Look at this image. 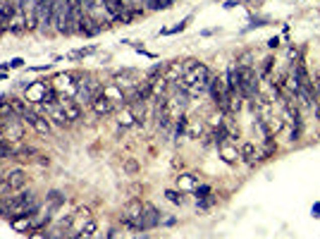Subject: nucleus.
<instances>
[{"instance_id":"obj_11","label":"nucleus","mask_w":320,"mask_h":239,"mask_svg":"<svg viewBox=\"0 0 320 239\" xmlns=\"http://www.w3.org/2000/svg\"><path fill=\"white\" fill-rule=\"evenodd\" d=\"M160 225V211L151 203H144V218H141V232H148Z\"/></svg>"},{"instance_id":"obj_31","label":"nucleus","mask_w":320,"mask_h":239,"mask_svg":"<svg viewBox=\"0 0 320 239\" xmlns=\"http://www.w3.org/2000/svg\"><path fill=\"white\" fill-rule=\"evenodd\" d=\"M27 237L29 239H48V234L43 230H31V232H27Z\"/></svg>"},{"instance_id":"obj_33","label":"nucleus","mask_w":320,"mask_h":239,"mask_svg":"<svg viewBox=\"0 0 320 239\" xmlns=\"http://www.w3.org/2000/svg\"><path fill=\"white\" fill-rule=\"evenodd\" d=\"M22 65H24V60H22V57H15V60L10 63V67H15V70H17V67H22Z\"/></svg>"},{"instance_id":"obj_22","label":"nucleus","mask_w":320,"mask_h":239,"mask_svg":"<svg viewBox=\"0 0 320 239\" xmlns=\"http://www.w3.org/2000/svg\"><path fill=\"white\" fill-rule=\"evenodd\" d=\"M117 125L119 127H132V125H137V117H134V112H132V108L129 105H124V110L119 112V117H117Z\"/></svg>"},{"instance_id":"obj_5","label":"nucleus","mask_w":320,"mask_h":239,"mask_svg":"<svg viewBox=\"0 0 320 239\" xmlns=\"http://www.w3.org/2000/svg\"><path fill=\"white\" fill-rule=\"evenodd\" d=\"M101 91H103V86L96 82L93 77H86V79L82 77L79 89H77V103H91Z\"/></svg>"},{"instance_id":"obj_29","label":"nucleus","mask_w":320,"mask_h":239,"mask_svg":"<svg viewBox=\"0 0 320 239\" xmlns=\"http://www.w3.org/2000/svg\"><path fill=\"white\" fill-rule=\"evenodd\" d=\"M194 194H196V199H206V196H211V187H208V184H201V187L194 189Z\"/></svg>"},{"instance_id":"obj_14","label":"nucleus","mask_w":320,"mask_h":239,"mask_svg":"<svg viewBox=\"0 0 320 239\" xmlns=\"http://www.w3.org/2000/svg\"><path fill=\"white\" fill-rule=\"evenodd\" d=\"M184 72H186V60L184 63H179V60H174V63H167L163 70V77L167 79V82H179L184 77Z\"/></svg>"},{"instance_id":"obj_21","label":"nucleus","mask_w":320,"mask_h":239,"mask_svg":"<svg viewBox=\"0 0 320 239\" xmlns=\"http://www.w3.org/2000/svg\"><path fill=\"white\" fill-rule=\"evenodd\" d=\"M177 187H179V192H194L196 187H199V175H194V172H184V175L177 177Z\"/></svg>"},{"instance_id":"obj_1","label":"nucleus","mask_w":320,"mask_h":239,"mask_svg":"<svg viewBox=\"0 0 320 239\" xmlns=\"http://www.w3.org/2000/svg\"><path fill=\"white\" fill-rule=\"evenodd\" d=\"M208 84H211V70H208L203 63L186 60V72H184V77L177 82V86L184 89L189 96H196V93L206 91Z\"/></svg>"},{"instance_id":"obj_28","label":"nucleus","mask_w":320,"mask_h":239,"mask_svg":"<svg viewBox=\"0 0 320 239\" xmlns=\"http://www.w3.org/2000/svg\"><path fill=\"white\" fill-rule=\"evenodd\" d=\"M91 53H96V46L82 48V50H74V53H70V57H72V60H79V57H86V55H91Z\"/></svg>"},{"instance_id":"obj_10","label":"nucleus","mask_w":320,"mask_h":239,"mask_svg":"<svg viewBox=\"0 0 320 239\" xmlns=\"http://www.w3.org/2000/svg\"><path fill=\"white\" fill-rule=\"evenodd\" d=\"M218 153H220V158H222L225 163H229V165H234L239 158H241L237 144H234L232 139H225V141H220V144H218Z\"/></svg>"},{"instance_id":"obj_26","label":"nucleus","mask_w":320,"mask_h":239,"mask_svg":"<svg viewBox=\"0 0 320 239\" xmlns=\"http://www.w3.org/2000/svg\"><path fill=\"white\" fill-rule=\"evenodd\" d=\"M8 103L12 105V110L17 112L19 117H22V115H24V112L29 110V108H27V101H19V98H12V101H8Z\"/></svg>"},{"instance_id":"obj_18","label":"nucleus","mask_w":320,"mask_h":239,"mask_svg":"<svg viewBox=\"0 0 320 239\" xmlns=\"http://www.w3.org/2000/svg\"><path fill=\"white\" fill-rule=\"evenodd\" d=\"M103 96H105V98H108L112 105H117V103H127V96H124V91L119 89L117 84H112V82L103 86Z\"/></svg>"},{"instance_id":"obj_12","label":"nucleus","mask_w":320,"mask_h":239,"mask_svg":"<svg viewBox=\"0 0 320 239\" xmlns=\"http://www.w3.org/2000/svg\"><path fill=\"white\" fill-rule=\"evenodd\" d=\"M17 15V3L15 0H0V29H10V22Z\"/></svg>"},{"instance_id":"obj_34","label":"nucleus","mask_w":320,"mask_h":239,"mask_svg":"<svg viewBox=\"0 0 320 239\" xmlns=\"http://www.w3.org/2000/svg\"><path fill=\"white\" fill-rule=\"evenodd\" d=\"M8 79V72H0V82H5Z\"/></svg>"},{"instance_id":"obj_6","label":"nucleus","mask_w":320,"mask_h":239,"mask_svg":"<svg viewBox=\"0 0 320 239\" xmlns=\"http://www.w3.org/2000/svg\"><path fill=\"white\" fill-rule=\"evenodd\" d=\"M208 91H211L213 101L218 105L220 110H227V98H229V91L227 86H225V79H220V77H211V84H208Z\"/></svg>"},{"instance_id":"obj_32","label":"nucleus","mask_w":320,"mask_h":239,"mask_svg":"<svg viewBox=\"0 0 320 239\" xmlns=\"http://www.w3.org/2000/svg\"><path fill=\"white\" fill-rule=\"evenodd\" d=\"M108 239H124V232L115 227V230H110V232H108Z\"/></svg>"},{"instance_id":"obj_27","label":"nucleus","mask_w":320,"mask_h":239,"mask_svg":"<svg viewBox=\"0 0 320 239\" xmlns=\"http://www.w3.org/2000/svg\"><path fill=\"white\" fill-rule=\"evenodd\" d=\"M165 196H167V201L177 203V206H182V203H184L182 192H174V189H167V192H165Z\"/></svg>"},{"instance_id":"obj_9","label":"nucleus","mask_w":320,"mask_h":239,"mask_svg":"<svg viewBox=\"0 0 320 239\" xmlns=\"http://www.w3.org/2000/svg\"><path fill=\"white\" fill-rule=\"evenodd\" d=\"M22 122H29L31 127L36 129L38 134H50V122H48V115H41L36 110H27L22 115Z\"/></svg>"},{"instance_id":"obj_35","label":"nucleus","mask_w":320,"mask_h":239,"mask_svg":"<svg viewBox=\"0 0 320 239\" xmlns=\"http://www.w3.org/2000/svg\"><path fill=\"white\" fill-rule=\"evenodd\" d=\"M137 239H151V237H148V234H139Z\"/></svg>"},{"instance_id":"obj_25","label":"nucleus","mask_w":320,"mask_h":239,"mask_svg":"<svg viewBox=\"0 0 320 239\" xmlns=\"http://www.w3.org/2000/svg\"><path fill=\"white\" fill-rule=\"evenodd\" d=\"M239 153H241V158H246L248 163H251V160H253V158H256V146H253V144H251V141H246V144H244V146L239 148Z\"/></svg>"},{"instance_id":"obj_2","label":"nucleus","mask_w":320,"mask_h":239,"mask_svg":"<svg viewBox=\"0 0 320 239\" xmlns=\"http://www.w3.org/2000/svg\"><path fill=\"white\" fill-rule=\"evenodd\" d=\"M141 218H144V203L139 199H132V201L124 203V208L119 213V222L124 230L132 232H141Z\"/></svg>"},{"instance_id":"obj_17","label":"nucleus","mask_w":320,"mask_h":239,"mask_svg":"<svg viewBox=\"0 0 320 239\" xmlns=\"http://www.w3.org/2000/svg\"><path fill=\"white\" fill-rule=\"evenodd\" d=\"M91 110L96 112L98 117H105V115H110V112L115 110V105H112V103H110L108 98L103 96V91H101V93H98V96H96V98L91 101Z\"/></svg>"},{"instance_id":"obj_3","label":"nucleus","mask_w":320,"mask_h":239,"mask_svg":"<svg viewBox=\"0 0 320 239\" xmlns=\"http://www.w3.org/2000/svg\"><path fill=\"white\" fill-rule=\"evenodd\" d=\"M237 74H239V91L241 96H246V98H256L258 96V74L256 70H251L248 65H241L237 67Z\"/></svg>"},{"instance_id":"obj_4","label":"nucleus","mask_w":320,"mask_h":239,"mask_svg":"<svg viewBox=\"0 0 320 239\" xmlns=\"http://www.w3.org/2000/svg\"><path fill=\"white\" fill-rule=\"evenodd\" d=\"M74 79H79L77 74L67 72V74H60V77H55L53 82V89L60 93V98H72L77 96V89H79V82H74Z\"/></svg>"},{"instance_id":"obj_24","label":"nucleus","mask_w":320,"mask_h":239,"mask_svg":"<svg viewBox=\"0 0 320 239\" xmlns=\"http://www.w3.org/2000/svg\"><path fill=\"white\" fill-rule=\"evenodd\" d=\"M24 29H27V19H24V15L19 12V15H15V19L10 22V31H12V34H22Z\"/></svg>"},{"instance_id":"obj_23","label":"nucleus","mask_w":320,"mask_h":239,"mask_svg":"<svg viewBox=\"0 0 320 239\" xmlns=\"http://www.w3.org/2000/svg\"><path fill=\"white\" fill-rule=\"evenodd\" d=\"M46 203H48V206H53V208H60V206L65 203V194H62V192H57V189H53V192H48Z\"/></svg>"},{"instance_id":"obj_8","label":"nucleus","mask_w":320,"mask_h":239,"mask_svg":"<svg viewBox=\"0 0 320 239\" xmlns=\"http://www.w3.org/2000/svg\"><path fill=\"white\" fill-rule=\"evenodd\" d=\"M53 8L55 0H36V19L43 31H50L53 27Z\"/></svg>"},{"instance_id":"obj_20","label":"nucleus","mask_w":320,"mask_h":239,"mask_svg":"<svg viewBox=\"0 0 320 239\" xmlns=\"http://www.w3.org/2000/svg\"><path fill=\"white\" fill-rule=\"evenodd\" d=\"M10 222H12V227L17 232L34 230V215H15V218H10Z\"/></svg>"},{"instance_id":"obj_16","label":"nucleus","mask_w":320,"mask_h":239,"mask_svg":"<svg viewBox=\"0 0 320 239\" xmlns=\"http://www.w3.org/2000/svg\"><path fill=\"white\" fill-rule=\"evenodd\" d=\"M206 132V125H203V119L199 117H186V122H184V137L186 139H201V134Z\"/></svg>"},{"instance_id":"obj_7","label":"nucleus","mask_w":320,"mask_h":239,"mask_svg":"<svg viewBox=\"0 0 320 239\" xmlns=\"http://www.w3.org/2000/svg\"><path fill=\"white\" fill-rule=\"evenodd\" d=\"M50 89H53V86H48L46 82H29L27 86H24V98H27L29 103H46Z\"/></svg>"},{"instance_id":"obj_19","label":"nucleus","mask_w":320,"mask_h":239,"mask_svg":"<svg viewBox=\"0 0 320 239\" xmlns=\"http://www.w3.org/2000/svg\"><path fill=\"white\" fill-rule=\"evenodd\" d=\"M5 180H8V184H10V189H12V192H19V189H24V187H27V172H24V170H12V172L5 175Z\"/></svg>"},{"instance_id":"obj_30","label":"nucleus","mask_w":320,"mask_h":239,"mask_svg":"<svg viewBox=\"0 0 320 239\" xmlns=\"http://www.w3.org/2000/svg\"><path fill=\"white\" fill-rule=\"evenodd\" d=\"M124 170H127L129 175H134V172H139V163L134 160V158H127V163H124Z\"/></svg>"},{"instance_id":"obj_13","label":"nucleus","mask_w":320,"mask_h":239,"mask_svg":"<svg viewBox=\"0 0 320 239\" xmlns=\"http://www.w3.org/2000/svg\"><path fill=\"white\" fill-rule=\"evenodd\" d=\"M3 139L5 141H19V139H24V125H22V119L15 117L10 119L5 129H3Z\"/></svg>"},{"instance_id":"obj_15","label":"nucleus","mask_w":320,"mask_h":239,"mask_svg":"<svg viewBox=\"0 0 320 239\" xmlns=\"http://www.w3.org/2000/svg\"><path fill=\"white\" fill-rule=\"evenodd\" d=\"M60 105H62L67 122H77V119L82 117V105L74 101V98H60Z\"/></svg>"}]
</instances>
